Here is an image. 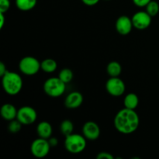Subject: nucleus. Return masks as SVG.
I'll return each mask as SVG.
<instances>
[{
  "label": "nucleus",
  "instance_id": "30",
  "mask_svg": "<svg viewBox=\"0 0 159 159\" xmlns=\"http://www.w3.org/2000/svg\"><path fill=\"white\" fill-rule=\"evenodd\" d=\"M106 1H109V0H106Z\"/></svg>",
  "mask_w": 159,
  "mask_h": 159
},
{
  "label": "nucleus",
  "instance_id": "23",
  "mask_svg": "<svg viewBox=\"0 0 159 159\" xmlns=\"http://www.w3.org/2000/svg\"><path fill=\"white\" fill-rule=\"evenodd\" d=\"M10 8V1L9 0H0V12L6 13Z\"/></svg>",
  "mask_w": 159,
  "mask_h": 159
},
{
  "label": "nucleus",
  "instance_id": "10",
  "mask_svg": "<svg viewBox=\"0 0 159 159\" xmlns=\"http://www.w3.org/2000/svg\"><path fill=\"white\" fill-rule=\"evenodd\" d=\"M134 27L132 20L127 16H121L116 20L115 23L116 30L120 35L125 36L130 34Z\"/></svg>",
  "mask_w": 159,
  "mask_h": 159
},
{
  "label": "nucleus",
  "instance_id": "17",
  "mask_svg": "<svg viewBox=\"0 0 159 159\" xmlns=\"http://www.w3.org/2000/svg\"><path fill=\"white\" fill-rule=\"evenodd\" d=\"M57 68V63L52 58H46L40 62V68L46 73H53Z\"/></svg>",
  "mask_w": 159,
  "mask_h": 159
},
{
  "label": "nucleus",
  "instance_id": "19",
  "mask_svg": "<svg viewBox=\"0 0 159 159\" xmlns=\"http://www.w3.org/2000/svg\"><path fill=\"white\" fill-rule=\"evenodd\" d=\"M60 130L62 134L65 137L73 134L74 130V124L70 120H65L61 122L60 125Z\"/></svg>",
  "mask_w": 159,
  "mask_h": 159
},
{
  "label": "nucleus",
  "instance_id": "29",
  "mask_svg": "<svg viewBox=\"0 0 159 159\" xmlns=\"http://www.w3.org/2000/svg\"><path fill=\"white\" fill-rule=\"evenodd\" d=\"M5 13H2L0 12V29H2L3 26L5 24Z\"/></svg>",
  "mask_w": 159,
  "mask_h": 159
},
{
  "label": "nucleus",
  "instance_id": "9",
  "mask_svg": "<svg viewBox=\"0 0 159 159\" xmlns=\"http://www.w3.org/2000/svg\"><path fill=\"white\" fill-rule=\"evenodd\" d=\"M152 17L146 11H139L132 16L134 27L139 30H144L148 28L152 23Z\"/></svg>",
  "mask_w": 159,
  "mask_h": 159
},
{
  "label": "nucleus",
  "instance_id": "4",
  "mask_svg": "<svg viewBox=\"0 0 159 159\" xmlns=\"http://www.w3.org/2000/svg\"><path fill=\"white\" fill-rule=\"evenodd\" d=\"M86 140L84 135L71 134L65 137V148L70 153L79 154L85 149Z\"/></svg>",
  "mask_w": 159,
  "mask_h": 159
},
{
  "label": "nucleus",
  "instance_id": "21",
  "mask_svg": "<svg viewBox=\"0 0 159 159\" xmlns=\"http://www.w3.org/2000/svg\"><path fill=\"white\" fill-rule=\"evenodd\" d=\"M146 12L149 14L152 17L158 15L159 12V4L156 1H152L145 6Z\"/></svg>",
  "mask_w": 159,
  "mask_h": 159
},
{
  "label": "nucleus",
  "instance_id": "28",
  "mask_svg": "<svg viewBox=\"0 0 159 159\" xmlns=\"http://www.w3.org/2000/svg\"><path fill=\"white\" fill-rule=\"evenodd\" d=\"M7 71L8 70L6 69V65H5L3 62H0V76L2 77V76L6 74Z\"/></svg>",
  "mask_w": 159,
  "mask_h": 159
},
{
  "label": "nucleus",
  "instance_id": "1",
  "mask_svg": "<svg viewBox=\"0 0 159 159\" xmlns=\"http://www.w3.org/2000/svg\"><path fill=\"white\" fill-rule=\"evenodd\" d=\"M139 116L134 110L124 107L120 110L114 117V127L118 132L130 134L138 130L139 127Z\"/></svg>",
  "mask_w": 159,
  "mask_h": 159
},
{
  "label": "nucleus",
  "instance_id": "12",
  "mask_svg": "<svg viewBox=\"0 0 159 159\" xmlns=\"http://www.w3.org/2000/svg\"><path fill=\"white\" fill-rule=\"evenodd\" d=\"M83 102V96L79 92H71L65 99V105L68 109L79 108Z\"/></svg>",
  "mask_w": 159,
  "mask_h": 159
},
{
  "label": "nucleus",
  "instance_id": "20",
  "mask_svg": "<svg viewBox=\"0 0 159 159\" xmlns=\"http://www.w3.org/2000/svg\"><path fill=\"white\" fill-rule=\"evenodd\" d=\"M73 77H74L73 71L71 69H69V68H63L62 70H61L58 75L59 79L62 82H65V84L69 83L73 79Z\"/></svg>",
  "mask_w": 159,
  "mask_h": 159
},
{
  "label": "nucleus",
  "instance_id": "7",
  "mask_svg": "<svg viewBox=\"0 0 159 159\" xmlns=\"http://www.w3.org/2000/svg\"><path fill=\"white\" fill-rule=\"evenodd\" d=\"M107 93L113 96H120L124 93L126 85L124 81L119 77H110L106 83Z\"/></svg>",
  "mask_w": 159,
  "mask_h": 159
},
{
  "label": "nucleus",
  "instance_id": "16",
  "mask_svg": "<svg viewBox=\"0 0 159 159\" xmlns=\"http://www.w3.org/2000/svg\"><path fill=\"white\" fill-rule=\"evenodd\" d=\"M37 3V0H15L16 6L23 12L32 10Z\"/></svg>",
  "mask_w": 159,
  "mask_h": 159
},
{
  "label": "nucleus",
  "instance_id": "24",
  "mask_svg": "<svg viewBox=\"0 0 159 159\" xmlns=\"http://www.w3.org/2000/svg\"><path fill=\"white\" fill-rule=\"evenodd\" d=\"M152 0H133L134 4L136 6L140 8L145 7Z\"/></svg>",
  "mask_w": 159,
  "mask_h": 159
},
{
  "label": "nucleus",
  "instance_id": "3",
  "mask_svg": "<svg viewBox=\"0 0 159 159\" xmlns=\"http://www.w3.org/2000/svg\"><path fill=\"white\" fill-rule=\"evenodd\" d=\"M43 91L48 96L52 98L60 97L65 93L66 84L58 77H51L43 83Z\"/></svg>",
  "mask_w": 159,
  "mask_h": 159
},
{
  "label": "nucleus",
  "instance_id": "15",
  "mask_svg": "<svg viewBox=\"0 0 159 159\" xmlns=\"http://www.w3.org/2000/svg\"><path fill=\"white\" fill-rule=\"evenodd\" d=\"M139 104V98L138 95L134 93H128L126 95L124 99V105L125 108L135 110Z\"/></svg>",
  "mask_w": 159,
  "mask_h": 159
},
{
  "label": "nucleus",
  "instance_id": "22",
  "mask_svg": "<svg viewBox=\"0 0 159 159\" xmlns=\"http://www.w3.org/2000/svg\"><path fill=\"white\" fill-rule=\"evenodd\" d=\"M23 124L20 122L17 119H14L12 120L9 121V124L8 125V130L10 133L16 134L20 131Z\"/></svg>",
  "mask_w": 159,
  "mask_h": 159
},
{
  "label": "nucleus",
  "instance_id": "26",
  "mask_svg": "<svg viewBox=\"0 0 159 159\" xmlns=\"http://www.w3.org/2000/svg\"><path fill=\"white\" fill-rule=\"evenodd\" d=\"M82 2L88 6H93L97 4L99 2V0H82Z\"/></svg>",
  "mask_w": 159,
  "mask_h": 159
},
{
  "label": "nucleus",
  "instance_id": "27",
  "mask_svg": "<svg viewBox=\"0 0 159 159\" xmlns=\"http://www.w3.org/2000/svg\"><path fill=\"white\" fill-rule=\"evenodd\" d=\"M48 141H49V144H50V145H51V148L56 147V146L58 144V141H57V138H52V137H51V138H50L49 139H48Z\"/></svg>",
  "mask_w": 159,
  "mask_h": 159
},
{
  "label": "nucleus",
  "instance_id": "18",
  "mask_svg": "<svg viewBox=\"0 0 159 159\" xmlns=\"http://www.w3.org/2000/svg\"><path fill=\"white\" fill-rule=\"evenodd\" d=\"M107 71L110 77H119L122 71V67L117 61H111L107 67Z\"/></svg>",
  "mask_w": 159,
  "mask_h": 159
},
{
  "label": "nucleus",
  "instance_id": "5",
  "mask_svg": "<svg viewBox=\"0 0 159 159\" xmlns=\"http://www.w3.org/2000/svg\"><path fill=\"white\" fill-rule=\"evenodd\" d=\"M19 69L23 74L26 75H34L40 68V62L36 57L31 56H26L23 57L19 63Z\"/></svg>",
  "mask_w": 159,
  "mask_h": 159
},
{
  "label": "nucleus",
  "instance_id": "2",
  "mask_svg": "<svg viewBox=\"0 0 159 159\" xmlns=\"http://www.w3.org/2000/svg\"><path fill=\"white\" fill-rule=\"evenodd\" d=\"M2 85L8 95L16 96L20 93L23 88V79L18 73L7 71L2 77Z\"/></svg>",
  "mask_w": 159,
  "mask_h": 159
},
{
  "label": "nucleus",
  "instance_id": "14",
  "mask_svg": "<svg viewBox=\"0 0 159 159\" xmlns=\"http://www.w3.org/2000/svg\"><path fill=\"white\" fill-rule=\"evenodd\" d=\"M52 126L48 121H41L37 127V133L39 138L49 139L52 135Z\"/></svg>",
  "mask_w": 159,
  "mask_h": 159
},
{
  "label": "nucleus",
  "instance_id": "8",
  "mask_svg": "<svg viewBox=\"0 0 159 159\" xmlns=\"http://www.w3.org/2000/svg\"><path fill=\"white\" fill-rule=\"evenodd\" d=\"M37 118V111L33 107L25 106L18 110L16 119L23 125H30L34 124Z\"/></svg>",
  "mask_w": 159,
  "mask_h": 159
},
{
  "label": "nucleus",
  "instance_id": "25",
  "mask_svg": "<svg viewBox=\"0 0 159 159\" xmlns=\"http://www.w3.org/2000/svg\"><path fill=\"white\" fill-rule=\"evenodd\" d=\"M96 158L97 159H102V158H106V159H113L114 157L111 155L109 152H102L98 153L97 156H96Z\"/></svg>",
  "mask_w": 159,
  "mask_h": 159
},
{
  "label": "nucleus",
  "instance_id": "6",
  "mask_svg": "<svg viewBox=\"0 0 159 159\" xmlns=\"http://www.w3.org/2000/svg\"><path fill=\"white\" fill-rule=\"evenodd\" d=\"M51 148L48 139L39 138L32 142L30 145V152L36 158H43L49 154Z\"/></svg>",
  "mask_w": 159,
  "mask_h": 159
},
{
  "label": "nucleus",
  "instance_id": "13",
  "mask_svg": "<svg viewBox=\"0 0 159 159\" xmlns=\"http://www.w3.org/2000/svg\"><path fill=\"white\" fill-rule=\"evenodd\" d=\"M17 112L18 110L12 104L5 103L4 105L2 106L1 110H0V114L4 120L7 121H11L14 119H16Z\"/></svg>",
  "mask_w": 159,
  "mask_h": 159
},
{
  "label": "nucleus",
  "instance_id": "11",
  "mask_svg": "<svg viewBox=\"0 0 159 159\" xmlns=\"http://www.w3.org/2000/svg\"><path fill=\"white\" fill-rule=\"evenodd\" d=\"M82 134L87 140L95 141L98 139L100 135V128L94 121H88L83 125Z\"/></svg>",
  "mask_w": 159,
  "mask_h": 159
}]
</instances>
